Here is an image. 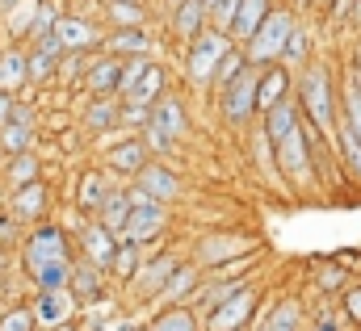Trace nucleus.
<instances>
[{"label": "nucleus", "instance_id": "nucleus-1", "mask_svg": "<svg viewBox=\"0 0 361 331\" xmlns=\"http://www.w3.org/2000/svg\"><path fill=\"white\" fill-rule=\"evenodd\" d=\"M265 135L273 147V168H281V180L294 189H311V139L298 101H281L265 113Z\"/></svg>", "mask_w": 361, "mask_h": 331}, {"label": "nucleus", "instance_id": "nucleus-2", "mask_svg": "<svg viewBox=\"0 0 361 331\" xmlns=\"http://www.w3.org/2000/svg\"><path fill=\"white\" fill-rule=\"evenodd\" d=\"M298 109L324 139H336V130H341V101L332 96V72L324 63H311L298 76Z\"/></svg>", "mask_w": 361, "mask_h": 331}, {"label": "nucleus", "instance_id": "nucleus-3", "mask_svg": "<svg viewBox=\"0 0 361 331\" xmlns=\"http://www.w3.org/2000/svg\"><path fill=\"white\" fill-rule=\"evenodd\" d=\"M231 46H235V38L227 34V30H206L197 42H189V55H185V76L193 84H214V72H219V63L231 55Z\"/></svg>", "mask_w": 361, "mask_h": 331}, {"label": "nucleus", "instance_id": "nucleus-4", "mask_svg": "<svg viewBox=\"0 0 361 331\" xmlns=\"http://www.w3.org/2000/svg\"><path fill=\"white\" fill-rule=\"evenodd\" d=\"M294 25H298V21H294L290 8H273L269 17H265V25L257 30V38L244 46V51H248V63H257V68H265V63H281Z\"/></svg>", "mask_w": 361, "mask_h": 331}, {"label": "nucleus", "instance_id": "nucleus-5", "mask_svg": "<svg viewBox=\"0 0 361 331\" xmlns=\"http://www.w3.org/2000/svg\"><path fill=\"white\" fill-rule=\"evenodd\" d=\"M257 92H261V68H257V63H248L240 80H231L223 92H219V96H223V118H227L231 126H248V122L261 113Z\"/></svg>", "mask_w": 361, "mask_h": 331}, {"label": "nucleus", "instance_id": "nucleus-6", "mask_svg": "<svg viewBox=\"0 0 361 331\" xmlns=\"http://www.w3.org/2000/svg\"><path fill=\"white\" fill-rule=\"evenodd\" d=\"M143 135H147V147H152V151H173L180 139L189 135L185 105H180L177 96H160V101H156V113H152V126H147Z\"/></svg>", "mask_w": 361, "mask_h": 331}, {"label": "nucleus", "instance_id": "nucleus-7", "mask_svg": "<svg viewBox=\"0 0 361 331\" xmlns=\"http://www.w3.org/2000/svg\"><path fill=\"white\" fill-rule=\"evenodd\" d=\"M21 264H25L30 277H34L38 268H47V264H72L68 235H63L59 227H34L30 239H25V248H21Z\"/></svg>", "mask_w": 361, "mask_h": 331}, {"label": "nucleus", "instance_id": "nucleus-8", "mask_svg": "<svg viewBox=\"0 0 361 331\" xmlns=\"http://www.w3.org/2000/svg\"><path fill=\"white\" fill-rule=\"evenodd\" d=\"M180 268V260L173 251H160V256H152V260H143V268L135 273V281H130V298L135 302H156L160 298V289L173 281V273Z\"/></svg>", "mask_w": 361, "mask_h": 331}, {"label": "nucleus", "instance_id": "nucleus-9", "mask_svg": "<svg viewBox=\"0 0 361 331\" xmlns=\"http://www.w3.org/2000/svg\"><path fill=\"white\" fill-rule=\"evenodd\" d=\"M257 306H261V294L248 285V289H240L231 302H223V306H214V311L206 315V331H244L252 323Z\"/></svg>", "mask_w": 361, "mask_h": 331}, {"label": "nucleus", "instance_id": "nucleus-10", "mask_svg": "<svg viewBox=\"0 0 361 331\" xmlns=\"http://www.w3.org/2000/svg\"><path fill=\"white\" fill-rule=\"evenodd\" d=\"M257 248L248 235H240V231H223V235H202V244H197V264L202 268H219V264H227V260H240V256H248V251Z\"/></svg>", "mask_w": 361, "mask_h": 331}, {"label": "nucleus", "instance_id": "nucleus-11", "mask_svg": "<svg viewBox=\"0 0 361 331\" xmlns=\"http://www.w3.org/2000/svg\"><path fill=\"white\" fill-rule=\"evenodd\" d=\"M164 227H169V206H135L126 227H122V244H143L147 248L152 239L164 235Z\"/></svg>", "mask_w": 361, "mask_h": 331}, {"label": "nucleus", "instance_id": "nucleus-12", "mask_svg": "<svg viewBox=\"0 0 361 331\" xmlns=\"http://www.w3.org/2000/svg\"><path fill=\"white\" fill-rule=\"evenodd\" d=\"M118 244H122V235H114L109 227H101L97 218H89L85 227H80V248H85V256H89L97 268H114V256H118Z\"/></svg>", "mask_w": 361, "mask_h": 331}, {"label": "nucleus", "instance_id": "nucleus-13", "mask_svg": "<svg viewBox=\"0 0 361 331\" xmlns=\"http://www.w3.org/2000/svg\"><path fill=\"white\" fill-rule=\"evenodd\" d=\"M72 311H76V294L72 289H38V298H34V315H38V323L42 327H63V323H72Z\"/></svg>", "mask_w": 361, "mask_h": 331}, {"label": "nucleus", "instance_id": "nucleus-14", "mask_svg": "<svg viewBox=\"0 0 361 331\" xmlns=\"http://www.w3.org/2000/svg\"><path fill=\"white\" fill-rule=\"evenodd\" d=\"M55 38L63 42L68 55H85V51H92V46H105V34H101L92 21H85V17H59Z\"/></svg>", "mask_w": 361, "mask_h": 331}, {"label": "nucleus", "instance_id": "nucleus-15", "mask_svg": "<svg viewBox=\"0 0 361 331\" xmlns=\"http://www.w3.org/2000/svg\"><path fill=\"white\" fill-rule=\"evenodd\" d=\"M122 76H126V59L122 55H101L97 63H89V72H85L92 96H118L122 92Z\"/></svg>", "mask_w": 361, "mask_h": 331}, {"label": "nucleus", "instance_id": "nucleus-16", "mask_svg": "<svg viewBox=\"0 0 361 331\" xmlns=\"http://www.w3.org/2000/svg\"><path fill=\"white\" fill-rule=\"evenodd\" d=\"M202 289V264H180L177 273H173V281L160 289V298L152 302V306H189L193 302V294Z\"/></svg>", "mask_w": 361, "mask_h": 331}, {"label": "nucleus", "instance_id": "nucleus-17", "mask_svg": "<svg viewBox=\"0 0 361 331\" xmlns=\"http://www.w3.org/2000/svg\"><path fill=\"white\" fill-rule=\"evenodd\" d=\"M30 147H34V109L17 101L13 122L0 126V151H4V156H21V151H30Z\"/></svg>", "mask_w": 361, "mask_h": 331}, {"label": "nucleus", "instance_id": "nucleus-18", "mask_svg": "<svg viewBox=\"0 0 361 331\" xmlns=\"http://www.w3.org/2000/svg\"><path fill=\"white\" fill-rule=\"evenodd\" d=\"M147 151H152V147H147V139H126V143H114V147H109L105 164H109V172H118V176H130V180H135L143 168L152 164V160H147Z\"/></svg>", "mask_w": 361, "mask_h": 331}, {"label": "nucleus", "instance_id": "nucleus-19", "mask_svg": "<svg viewBox=\"0 0 361 331\" xmlns=\"http://www.w3.org/2000/svg\"><path fill=\"white\" fill-rule=\"evenodd\" d=\"M47 206H51V189H47L42 180L21 185V189H13V197H8V214H13V218H21V223L42 218V214H47Z\"/></svg>", "mask_w": 361, "mask_h": 331}, {"label": "nucleus", "instance_id": "nucleus-20", "mask_svg": "<svg viewBox=\"0 0 361 331\" xmlns=\"http://www.w3.org/2000/svg\"><path fill=\"white\" fill-rule=\"evenodd\" d=\"M206 17H210L206 0H180L177 8H173V34H177L180 42H197L206 34Z\"/></svg>", "mask_w": 361, "mask_h": 331}, {"label": "nucleus", "instance_id": "nucleus-21", "mask_svg": "<svg viewBox=\"0 0 361 331\" xmlns=\"http://www.w3.org/2000/svg\"><path fill=\"white\" fill-rule=\"evenodd\" d=\"M135 185H143V189L152 193V201H160V206H169V201L180 197L177 172H173V168H160V164H147L139 176H135Z\"/></svg>", "mask_w": 361, "mask_h": 331}, {"label": "nucleus", "instance_id": "nucleus-22", "mask_svg": "<svg viewBox=\"0 0 361 331\" xmlns=\"http://www.w3.org/2000/svg\"><path fill=\"white\" fill-rule=\"evenodd\" d=\"M290 68L286 63H277V68H265L261 72V92H257V105H261V118L269 113L273 105H281V101H290Z\"/></svg>", "mask_w": 361, "mask_h": 331}, {"label": "nucleus", "instance_id": "nucleus-23", "mask_svg": "<svg viewBox=\"0 0 361 331\" xmlns=\"http://www.w3.org/2000/svg\"><path fill=\"white\" fill-rule=\"evenodd\" d=\"M152 34L147 30H114L105 34V55H122V59H143L152 55Z\"/></svg>", "mask_w": 361, "mask_h": 331}, {"label": "nucleus", "instance_id": "nucleus-24", "mask_svg": "<svg viewBox=\"0 0 361 331\" xmlns=\"http://www.w3.org/2000/svg\"><path fill=\"white\" fill-rule=\"evenodd\" d=\"M269 13H273L269 0H244V4H240V17H235V25H231V38H235L240 46H248V42L257 38V30L265 25Z\"/></svg>", "mask_w": 361, "mask_h": 331}, {"label": "nucleus", "instance_id": "nucleus-25", "mask_svg": "<svg viewBox=\"0 0 361 331\" xmlns=\"http://www.w3.org/2000/svg\"><path fill=\"white\" fill-rule=\"evenodd\" d=\"M30 84V55L25 51H0V92H21Z\"/></svg>", "mask_w": 361, "mask_h": 331}, {"label": "nucleus", "instance_id": "nucleus-26", "mask_svg": "<svg viewBox=\"0 0 361 331\" xmlns=\"http://www.w3.org/2000/svg\"><path fill=\"white\" fill-rule=\"evenodd\" d=\"M72 294H76V302H101V294H105V268H97L92 260L76 264V273H72Z\"/></svg>", "mask_w": 361, "mask_h": 331}, {"label": "nucleus", "instance_id": "nucleus-27", "mask_svg": "<svg viewBox=\"0 0 361 331\" xmlns=\"http://www.w3.org/2000/svg\"><path fill=\"white\" fill-rule=\"evenodd\" d=\"M130 210H135V201H130V193H126V189H114V193L105 197V206L97 210V223H101V227H109L114 235H122V227H126V218H130Z\"/></svg>", "mask_w": 361, "mask_h": 331}, {"label": "nucleus", "instance_id": "nucleus-28", "mask_svg": "<svg viewBox=\"0 0 361 331\" xmlns=\"http://www.w3.org/2000/svg\"><path fill=\"white\" fill-rule=\"evenodd\" d=\"M85 122H89L92 135H105V130L122 126V96H97L89 105V113H85Z\"/></svg>", "mask_w": 361, "mask_h": 331}, {"label": "nucleus", "instance_id": "nucleus-29", "mask_svg": "<svg viewBox=\"0 0 361 331\" xmlns=\"http://www.w3.org/2000/svg\"><path fill=\"white\" fill-rule=\"evenodd\" d=\"M164 96V68L160 63H147V72L135 80V88L122 96V101H135V105H156Z\"/></svg>", "mask_w": 361, "mask_h": 331}, {"label": "nucleus", "instance_id": "nucleus-30", "mask_svg": "<svg viewBox=\"0 0 361 331\" xmlns=\"http://www.w3.org/2000/svg\"><path fill=\"white\" fill-rule=\"evenodd\" d=\"M147 331H202V323H197L193 306H164V311H156Z\"/></svg>", "mask_w": 361, "mask_h": 331}, {"label": "nucleus", "instance_id": "nucleus-31", "mask_svg": "<svg viewBox=\"0 0 361 331\" xmlns=\"http://www.w3.org/2000/svg\"><path fill=\"white\" fill-rule=\"evenodd\" d=\"M109 193H114V189H109V176H105V172H89V176L80 180V189H76V201H80V210H89L92 218H97V210L105 206Z\"/></svg>", "mask_w": 361, "mask_h": 331}, {"label": "nucleus", "instance_id": "nucleus-32", "mask_svg": "<svg viewBox=\"0 0 361 331\" xmlns=\"http://www.w3.org/2000/svg\"><path fill=\"white\" fill-rule=\"evenodd\" d=\"M38 156L34 151H21V156H8V164H4V180H8V189H21V185H34V180H42L38 176Z\"/></svg>", "mask_w": 361, "mask_h": 331}, {"label": "nucleus", "instance_id": "nucleus-33", "mask_svg": "<svg viewBox=\"0 0 361 331\" xmlns=\"http://www.w3.org/2000/svg\"><path fill=\"white\" fill-rule=\"evenodd\" d=\"M257 331H302V311H298V302H290V298L277 302Z\"/></svg>", "mask_w": 361, "mask_h": 331}, {"label": "nucleus", "instance_id": "nucleus-34", "mask_svg": "<svg viewBox=\"0 0 361 331\" xmlns=\"http://www.w3.org/2000/svg\"><path fill=\"white\" fill-rule=\"evenodd\" d=\"M139 268H143V244H118V256H114V268L109 273L130 285Z\"/></svg>", "mask_w": 361, "mask_h": 331}, {"label": "nucleus", "instance_id": "nucleus-35", "mask_svg": "<svg viewBox=\"0 0 361 331\" xmlns=\"http://www.w3.org/2000/svg\"><path fill=\"white\" fill-rule=\"evenodd\" d=\"M341 126H349L353 139L361 143V88H357V80H349L345 92H341Z\"/></svg>", "mask_w": 361, "mask_h": 331}, {"label": "nucleus", "instance_id": "nucleus-36", "mask_svg": "<svg viewBox=\"0 0 361 331\" xmlns=\"http://www.w3.org/2000/svg\"><path fill=\"white\" fill-rule=\"evenodd\" d=\"M109 21L118 30H143V4L139 0H109Z\"/></svg>", "mask_w": 361, "mask_h": 331}, {"label": "nucleus", "instance_id": "nucleus-37", "mask_svg": "<svg viewBox=\"0 0 361 331\" xmlns=\"http://www.w3.org/2000/svg\"><path fill=\"white\" fill-rule=\"evenodd\" d=\"M336 147H341L345 172H349V176L361 185V143L353 139V130H349V126H341V130H336Z\"/></svg>", "mask_w": 361, "mask_h": 331}, {"label": "nucleus", "instance_id": "nucleus-38", "mask_svg": "<svg viewBox=\"0 0 361 331\" xmlns=\"http://www.w3.org/2000/svg\"><path fill=\"white\" fill-rule=\"evenodd\" d=\"M244 68H248V51L231 46V55H227V59L219 63V72H214V88L223 92V88H227L231 80H240V76H244Z\"/></svg>", "mask_w": 361, "mask_h": 331}, {"label": "nucleus", "instance_id": "nucleus-39", "mask_svg": "<svg viewBox=\"0 0 361 331\" xmlns=\"http://www.w3.org/2000/svg\"><path fill=\"white\" fill-rule=\"evenodd\" d=\"M59 25V8L55 0H38V17H34V30H30V42H47Z\"/></svg>", "mask_w": 361, "mask_h": 331}, {"label": "nucleus", "instance_id": "nucleus-40", "mask_svg": "<svg viewBox=\"0 0 361 331\" xmlns=\"http://www.w3.org/2000/svg\"><path fill=\"white\" fill-rule=\"evenodd\" d=\"M34 327H38L34 306H13V311L0 315V331H34Z\"/></svg>", "mask_w": 361, "mask_h": 331}, {"label": "nucleus", "instance_id": "nucleus-41", "mask_svg": "<svg viewBox=\"0 0 361 331\" xmlns=\"http://www.w3.org/2000/svg\"><path fill=\"white\" fill-rule=\"evenodd\" d=\"M152 113H156V105L122 101V126H130V130H147V126H152Z\"/></svg>", "mask_w": 361, "mask_h": 331}, {"label": "nucleus", "instance_id": "nucleus-42", "mask_svg": "<svg viewBox=\"0 0 361 331\" xmlns=\"http://www.w3.org/2000/svg\"><path fill=\"white\" fill-rule=\"evenodd\" d=\"M34 17H38V0H25V4H21V8H17L13 17H8V30H13V34H25V38H30V30H34Z\"/></svg>", "mask_w": 361, "mask_h": 331}, {"label": "nucleus", "instance_id": "nucleus-43", "mask_svg": "<svg viewBox=\"0 0 361 331\" xmlns=\"http://www.w3.org/2000/svg\"><path fill=\"white\" fill-rule=\"evenodd\" d=\"M307 46H311V30L294 25V34H290V46H286V59H281V63H302V59H307Z\"/></svg>", "mask_w": 361, "mask_h": 331}, {"label": "nucleus", "instance_id": "nucleus-44", "mask_svg": "<svg viewBox=\"0 0 361 331\" xmlns=\"http://www.w3.org/2000/svg\"><path fill=\"white\" fill-rule=\"evenodd\" d=\"M240 4H244V0H219V8L210 13V17H214V25L231 34V25H235V17H240Z\"/></svg>", "mask_w": 361, "mask_h": 331}, {"label": "nucleus", "instance_id": "nucleus-45", "mask_svg": "<svg viewBox=\"0 0 361 331\" xmlns=\"http://www.w3.org/2000/svg\"><path fill=\"white\" fill-rule=\"evenodd\" d=\"M341 311H345V319H349V323H361V285L345 289V298H341Z\"/></svg>", "mask_w": 361, "mask_h": 331}, {"label": "nucleus", "instance_id": "nucleus-46", "mask_svg": "<svg viewBox=\"0 0 361 331\" xmlns=\"http://www.w3.org/2000/svg\"><path fill=\"white\" fill-rule=\"evenodd\" d=\"M349 281V268H336V264H324L319 268V285L324 289H336V285H345Z\"/></svg>", "mask_w": 361, "mask_h": 331}, {"label": "nucleus", "instance_id": "nucleus-47", "mask_svg": "<svg viewBox=\"0 0 361 331\" xmlns=\"http://www.w3.org/2000/svg\"><path fill=\"white\" fill-rule=\"evenodd\" d=\"M349 323L345 319V311H319V319H315V331H341Z\"/></svg>", "mask_w": 361, "mask_h": 331}, {"label": "nucleus", "instance_id": "nucleus-48", "mask_svg": "<svg viewBox=\"0 0 361 331\" xmlns=\"http://www.w3.org/2000/svg\"><path fill=\"white\" fill-rule=\"evenodd\" d=\"M13 113H17V96L13 92H0V126H8Z\"/></svg>", "mask_w": 361, "mask_h": 331}, {"label": "nucleus", "instance_id": "nucleus-49", "mask_svg": "<svg viewBox=\"0 0 361 331\" xmlns=\"http://www.w3.org/2000/svg\"><path fill=\"white\" fill-rule=\"evenodd\" d=\"M21 4H25V0H0V13H4V17H13Z\"/></svg>", "mask_w": 361, "mask_h": 331}, {"label": "nucleus", "instance_id": "nucleus-50", "mask_svg": "<svg viewBox=\"0 0 361 331\" xmlns=\"http://www.w3.org/2000/svg\"><path fill=\"white\" fill-rule=\"evenodd\" d=\"M8 231H13V214H8V218H0V244L8 239Z\"/></svg>", "mask_w": 361, "mask_h": 331}, {"label": "nucleus", "instance_id": "nucleus-51", "mask_svg": "<svg viewBox=\"0 0 361 331\" xmlns=\"http://www.w3.org/2000/svg\"><path fill=\"white\" fill-rule=\"evenodd\" d=\"M206 8H210V13H214V8H219V0H206Z\"/></svg>", "mask_w": 361, "mask_h": 331}, {"label": "nucleus", "instance_id": "nucleus-52", "mask_svg": "<svg viewBox=\"0 0 361 331\" xmlns=\"http://www.w3.org/2000/svg\"><path fill=\"white\" fill-rule=\"evenodd\" d=\"M55 331H76V327H72V323H63V327H55Z\"/></svg>", "mask_w": 361, "mask_h": 331}, {"label": "nucleus", "instance_id": "nucleus-53", "mask_svg": "<svg viewBox=\"0 0 361 331\" xmlns=\"http://www.w3.org/2000/svg\"><path fill=\"white\" fill-rule=\"evenodd\" d=\"M169 4H173V8H177V4H180V0H169Z\"/></svg>", "mask_w": 361, "mask_h": 331}, {"label": "nucleus", "instance_id": "nucleus-54", "mask_svg": "<svg viewBox=\"0 0 361 331\" xmlns=\"http://www.w3.org/2000/svg\"><path fill=\"white\" fill-rule=\"evenodd\" d=\"M139 331H147V327H139Z\"/></svg>", "mask_w": 361, "mask_h": 331}]
</instances>
